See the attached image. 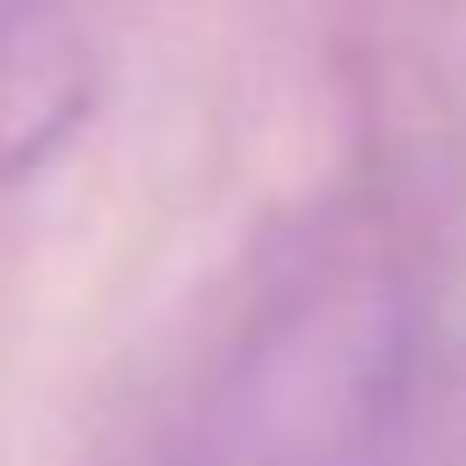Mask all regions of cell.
<instances>
[{"label":"cell","instance_id":"6da1fadb","mask_svg":"<svg viewBox=\"0 0 466 466\" xmlns=\"http://www.w3.org/2000/svg\"><path fill=\"white\" fill-rule=\"evenodd\" d=\"M430 299L371 211H335L262 277L197 386L175 466H415Z\"/></svg>","mask_w":466,"mask_h":466},{"label":"cell","instance_id":"7a4b0ae2","mask_svg":"<svg viewBox=\"0 0 466 466\" xmlns=\"http://www.w3.org/2000/svg\"><path fill=\"white\" fill-rule=\"evenodd\" d=\"M95 109V44L73 0H0V182L36 175Z\"/></svg>","mask_w":466,"mask_h":466},{"label":"cell","instance_id":"3957f363","mask_svg":"<svg viewBox=\"0 0 466 466\" xmlns=\"http://www.w3.org/2000/svg\"><path fill=\"white\" fill-rule=\"evenodd\" d=\"M415 466H466V364L451 371V386H437L422 444H415Z\"/></svg>","mask_w":466,"mask_h":466}]
</instances>
